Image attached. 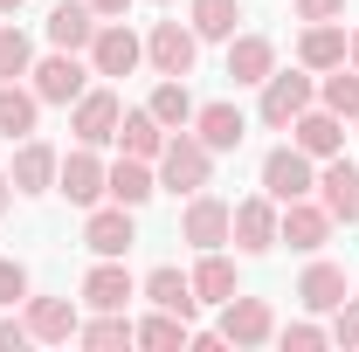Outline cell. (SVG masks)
<instances>
[{
    "label": "cell",
    "mask_w": 359,
    "mask_h": 352,
    "mask_svg": "<svg viewBox=\"0 0 359 352\" xmlns=\"http://www.w3.org/2000/svg\"><path fill=\"white\" fill-rule=\"evenodd\" d=\"M152 166H159V194H201V187L215 180V152L187 125V132H166V152H159Z\"/></svg>",
    "instance_id": "obj_1"
},
{
    "label": "cell",
    "mask_w": 359,
    "mask_h": 352,
    "mask_svg": "<svg viewBox=\"0 0 359 352\" xmlns=\"http://www.w3.org/2000/svg\"><path fill=\"white\" fill-rule=\"evenodd\" d=\"M311 104H318V76L297 62V69H269L263 76V104H256V111H263L269 132H290V118L311 111Z\"/></svg>",
    "instance_id": "obj_2"
},
{
    "label": "cell",
    "mask_w": 359,
    "mask_h": 352,
    "mask_svg": "<svg viewBox=\"0 0 359 352\" xmlns=\"http://www.w3.org/2000/svg\"><path fill=\"white\" fill-rule=\"evenodd\" d=\"M263 194L283 208V201H304V194H318V159L311 152H297V145H269L263 152Z\"/></svg>",
    "instance_id": "obj_3"
},
{
    "label": "cell",
    "mask_w": 359,
    "mask_h": 352,
    "mask_svg": "<svg viewBox=\"0 0 359 352\" xmlns=\"http://www.w3.org/2000/svg\"><path fill=\"white\" fill-rule=\"evenodd\" d=\"M90 76H97V69H90V55H69V48H55V55H42V62L28 69V90H35L42 104H62V111H69V104L90 90Z\"/></svg>",
    "instance_id": "obj_4"
},
{
    "label": "cell",
    "mask_w": 359,
    "mask_h": 352,
    "mask_svg": "<svg viewBox=\"0 0 359 352\" xmlns=\"http://www.w3.org/2000/svg\"><path fill=\"white\" fill-rule=\"evenodd\" d=\"M276 221H283V208H276L269 194H249V201H235V215H228V242H235L242 256H269V249H276Z\"/></svg>",
    "instance_id": "obj_5"
},
{
    "label": "cell",
    "mask_w": 359,
    "mask_h": 352,
    "mask_svg": "<svg viewBox=\"0 0 359 352\" xmlns=\"http://www.w3.org/2000/svg\"><path fill=\"white\" fill-rule=\"evenodd\" d=\"M138 242V208H118V201H97L83 215V249L90 256H132Z\"/></svg>",
    "instance_id": "obj_6"
},
{
    "label": "cell",
    "mask_w": 359,
    "mask_h": 352,
    "mask_svg": "<svg viewBox=\"0 0 359 352\" xmlns=\"http://www.w3.org/2000/svg\"><path fill=\"white\" fill-rule=\"evenodd\" d=\"M90 69L97 76H132L138 62H145V35H132L125 21H97V35H90Z\"/></svg>",
    "instance_id": "obj_7"
},
{
    "label": "cell",
    "mask_w": 359,
    "mask_h": 352,
    "mask_svg": "<svg viewBox=\"0 0 359 352\" xmlns=\"http://www.w3.org/2000/svg\"><path fill=\"white\" fill-rule=\"evenodd\" d=\"M118 118H125V97H118V90H83V97L69 104L76 145H118Z\"/></svg>",
    "instance_id": "obj_8"
},
{
    "label": "cell",
    "mask_w": 359,
    "mask_h": 352,
    "mask_svg": "<svg viewBox=\"0 0 359 352\" xmlns=\"http://www.w3.org/2000/svg\"><path fill=\"white\" fill-rule=\"evenodd\" d=\"M332 228H339V221L325 215V201H318V194H304V201H283V221H276V242H290L297 256H318V249L332 242Z\"/></svg>",
    "instance_id": "obj_9"
},
{
    "label": "cell",
    "mask_w": 359,
    "mask_h": 352,
    "mask_svg": "<svg viewBox=\"0 0 359 352\" xmlns=\"http://www.w3.org/2000/svg\"><path fill=\"white\" fill-rule=\"evenodd\" d=\"M215 332H222L228 346H269V339H276V311L263 304V297H242V290H235V297H228L222 304V318H215Z\"/></svg>",
    "instance_id": "obj_10"
},
{
    "label": "cell",
    "mask_w": 359,
    "mask_h": 352,
    "mask_svg": "<svg viewBox=\"0 0 359 352\" xmlns=\"http://www.w3.org/2000/svg\"><path fill=\"white\" fill-rule=\"evenodd\" d=\"M228 215H235V201L222 194H187V215H180V242H194V249H228Z\"/></svg>",
    "instance_id": "obj_11"
},
{
    "label": "cell",
    "mask_w": 359,
    "mask_h": 352,
    "mask_svg": "<svg viewBox=\"0 0 359 352\" xmlns=\"http://www.w3.org/2000/svg\"><path fill=\"white\" fill-rule=\"evenodd\" d=\"M194 55H201V35H194L187 21H152L145 62H152L159 76H194Z\"/></svg>",
    "instance_id": "obj_12"
},
{
    "label": "cell",
    "mask_w": 359,
    "mask_h": 352,
    "mask_svg": "<svg viewBox=\"0 0 359 352\" xmlns=\"http://www.w3.org/2000/svg\"><path fill=\"white\" fill-rule=\"evenodd\" d=\"M104 159H97V145H76V152H62V166H55V194L69 201V208H97L104 201Z\"/></svg>",
    "instance_id": "obj_13"
},
{
    "label": "cell",
    "mask_w": 359,
    "mask_h": 352,
    "mask_svg": "<svg viewBox=\"0 0 359 352\" xmlns=\"http://www.w3.org/2000/svg\"><path fill=\"white\" fill-rule=\"evenodd\" d=\"M76 297H83V311H125L138 297V276L125 269V256H97Z\"/></svg>",
    "instance_id": "obj_14"
},
{
    "label": "cell",
    "mask_w": 359,
    "mask_h": 352,
    "mask_svg": "<svg viewBox=\"0 0 359 352\" xmlns=\"http://www.w3.org/2000/svg\"><path fill=\"white\" fill-rule=\"evenodd\" d=\"M318 201H325L332 221H359V166L346 159V152L318 159Z\"/></svg>",
    "instance_id": "obj_15"
},
{
    "label": "cell",
    "mask_w": 359,
    "mask_h": 352,
    "mask_svg": "<svg viewBox=\"0 0 359 352\" xmlns=\"http://www.w3.org/2000/svg\"><path fill=\"white\" fill-rule=\"evenodd\" d=\"M55 166H62V152H55L48 138H21L7 180H14V194H55Z\"/></svg>",
    "instance_id": "obj_16"
},
{
    "label": "cell",
    "mask_w": 359,
    "mask_h": 352,
    "mask_svg": "<svg viewBox=\"0 0 359 352\" xmlns=\"http://www.w3.org/2000/svg\"><path fill=\"white\" fill-rule=\"evenodd\" d=\"M152 194H159V166H152V159H132V152H118L111 173H104V201H118V208H145Z\"/></svg>",
    "instance_id": "obj_17"
},
{
    "label": "cell",
    "mask_w": 359,
    "mask_h": 352,
    "mask_svg": "<svg viewBox=\"0 0 359 352\" xmlns=\"http://www.w3.org/2000/svg\"><path fill=\"white\" fill-rule=\"evenodd\" d=\"M76 325H83V304L76 297H35L28 290V332H35V346H69Z\"/></svg>",
    "instance_id": "obj_18"
},
{
    "label": "cell",
    "mask_w": 359,
    "mask_h": 352,
    "mask_svg": "<svg viewBox=\"0 0 359 352\" xmlns=\"http://www.w3.org/2000/svg\"><path fill=\"white\" fill-rule=\"evenodd\" d=\"M290 145H297V152H311V159H332V152H346V118H339V111H325V104H311V111H297V118H290Z\"/></svg>",
    "instance_id": "obj_19"
},
{
    "label": "cell",
    "mask_w": 359,
    "mask_h": 352,
    "mask_svg": "<svg viewBox=\"0 0 359 352\" xmlns=\"http://www.w3.org/2000/svg\"><path fill=\"white\" fill-rule=\"evenodd\" d=\"M269 69H276V42L235 28V35H228V76H235V90H263Z\"/></svg>",
    "instance_id": "obj_20"
},
{
    "label": "cell",
    "mask_w": 359,
    "mask_h": 352,
    "mask_svg": "<svg viewBox=\"0 0 359 352\" xmlns=\"http://www.w3.org/2000/svg\"><path fill=\"white\" fill-rule=\"evenodd\" d=\"M194 132H201V145L222 159V152H235V145L249 138V118H242V104L215 97V104H201V111H194Z\"/></svg>",
    "instance_id": "obj_21"
},
{
    "label": "cell",
    "mask_w": 359,
    "mask_h": 352,
    "mask_svg": "<svg viewBox=\"0 0 359 352\" xmlns=\"http://www.w3.org/2000/svg\"><path fill=\"white\" fill-rule=\"evenodd\" d=\"M138 297H145V304H159V311H173V318H187V325H194V311H201V297H194V276H187V269H173V263L145 269Z\"/></svg>",
    "instance_id": "obj_22"
},
{
    "label": "cell",
    "mask_w": 359,
    "mask_h": 352,
    "mask_svg": "<svg viewBox=\"0 0 359 352\" xmlns=\"http://www.w3.org/2000/svg\"><path fill=\"white\" fill-rule=\"evenodd\" d=\"M297 304L311 311V318H332V311L346 304V269L325 263V256H311V269L297 276Z\"/></svg>",
    "instance_id": "obj_23"
},
{
    "label": "cell",
    "mask_w": 359,
    "mask_h": 352,
    "mask_svg": "<svg viewBox=\"0 0 359 352\" xmlns=\"http://www.w3.org/2000/svg\"><path fill=\"white\" fill-rule=\"evenodd\" d=\"M297 62L325 76V69H339L346 62V21H304V35H297Z\"/></svg>",
    "instance_id": "obj_24"
},
{
    "label": "cell",
    "mask_w": 359,
    "mask_h": 352,
    "mask_svg": "<svg viewBox=\"0 0 359 352\" xmlns=\"http://www.w3.org/2000/svg\"><path fill=\"white\" fill-rule=\"evenodd\" d=\"M90 35H97V7H90V0H55V7H48V42L55 48L83 55Z\"/></svg>",
    "instance_id": "obj_25"
},
{
    "label": "cell",
    "mask_w": 359,
    "mask_h": 352,
    "mask_svg": "<svg viewBox=\"0 0 359 352\" xmlns=\"http://www.w3.org/2000/svg\"><path fill=\"white\" fill-rule=\"evenodd\" d=\"M118 152H132V159H159V152H166V125H159L145 104H125V118H118Z\"/></svg>",
    "instance_id": "obj_26"
},
{
    "label": "cell",
    "mask_w": 359,
    "mask_h": 352,
    "mask_svg": "<svg viewBox=\"0 0 359 352\" xmlns=\"http://www.w3.org/2000/svg\"><path fill=\"white\" fill-rule=\"evenodd\" d=\"M35 118H42V97L28 83H0V138L7 145H21V138H35Z\"/></svg>",
    "instance_id": "obj_27"
},
{
    "label": "cell",
    "mask_w": 359,
    "mask_h": 352,
    "mask_svg": "<svg viewBox=\"0 0 359 352\" xmlns=\"http://www.w3.org/2000/svg\"><path fill=\"white\" fill-rule=\"evenodd\" d=\"M145 111H152V118H159L166 132H187L201 104H194V90H187V76H159V83H152V97H145Z\"/></svg>",
    "instance_id": "obj_28"
},
{
    "label": "cell",
    "mask_w": 359,
    "mask_h": 352,
    "mask_svg": "<svg viewBox=\"0 0 359 352\" xmlns=\"http://www.w3.org/2000/svg\"><path fill=\"white\" fill-rule=\"evenodd\" d=\"M187 276H194V297H201V304H215V311L242 290V283H235V263H228L222 249H201V263L187 269Z\"/></svg>",
    "instance_id": "obj_29"
},
{
    "label": "cell",
    "mask_w": 359,
    "mask_h": 352,
    "mask_svg": "<svg viewBox=\"0 0 359 352\" xmlns=\"http://www.w3.org/2000/svg\"><path fill=\"white\" fill-rule=\"evenodd\" d=\"M187 28L201 42H228L242 28V0H187Z\"/></svg>",
    "instance_id": "obj_30"
},
{
    "label": "cell",
    "mask_w": 359,
    "mask_h": 352,
    "mask_svg": "<svg viewBox=\"0 0 359 352\" xmlns=\"http://www.w3.org/2000/svg\"><path fill=\"white\" fill-rule=\"evenodd\" d=\"M76 346L118 352V346H138V332H132V318H125V311H90L83 325H76Z\"/></svg>",
    "instance_id": "obj_31"
},
{
    "label": "cell",
    "mask_w": 359,
    "mask_h": 352,
    "mask_svg": "<svg viewBox=\"0 0 359 352\" xmlns=\"http://www.w3.org/2000/svg\"><path fill=\"white\" fill-rule=\"evenodd\" d=\"M132 332H138V346H145V352H180L194 325H187V318H173V311H159V304H152V311H145V318L132 325Z\"/></svg>",
    "instance_id": "obj_32"
},
{
    "label": "cell",
    "mask_w": 359,
    "mask_h": 352,
    "mask_svg": "<svg viewBox=\"0 0 359 352\" xmlns=\"http://www.w3.org/2000/svg\"><path fill=\"white\" fill-rule=\"evenodd\" d=\"M318 104H325V111H339L346 125L359 118V69H353V62H339V69H325V76H318Z\"/></svg>",
    "instance_id": "obj_33"
},
{
    "label": "cell",
    "mask_w": 359,
    "mask_h": 352,
    "mask_svg": "<svg viewBox=\"0 0 359 352\" xmlns=\"http://www.w3.org/2000/svg\"><path fill=\"white\" fill-rule=\"evenodd\" d=\"M28 69H35V42H28V35L14 28V14H7V21H0V83H21Z\"/></svg>",
    "instance_id": "obj_34"
},
{
    "label": "cell",
    "mask_w": 359,
    "mask_h": 352,
    "mask_svg": "<svg viewBox=\"0 0 359 352\" xmlns=\"http://www.w3.org/2000/svg\"><path fill=\"white\" fill-rule=\"evenodd\" d=\"M276 346H290V352H318V346H332V332H325L318 318H297V325H276Z\"/></svg>",
    "instance_id": "obj_35"
},
{
    "label": "cell",
    "mask_w": 359,
    "mask_h": 352,
    "mask_svg": "<svg viewBox=\"0 0 359 352\" xmlns=\"http://www.w3.org/2000/svg\"><path fill=\"white\" fill-rule=\"evenodd\" d=\"M28 304V263H14V256H0V311Z\"/></svg>",
    "instance_id": "obj_36"
},
{
    "label": "cell",
    "mask_w": 359,
    "mask_h": 352,
    "mask_svg": "<svg viewBox=\"0 0 359 352\" xmlns=\"http://www.w3.org/2000/svg\"><path fill=\"white\" fill-rule=\"evenodd\" d=\"M325 332H332V346L359 352V297H346V304L332 311V325H325Z\"/></svg>",
    "instance_id": "obj_37"
},
{
    "label": "cell",
    "mask_w": 359,
    "mask_h": 352,
    "mask_svg": "<svg viewBox=\"0 0 359 352\" xmlns=\"http://www.w3.org/2000/svg\"><path fill=\"white\" fill-rule=\"evenodd\" d=\"M21 346H35V332H28V318H0V352H21Z\"/></svg>",
    "instance_id": "obj_38"
},
{
    "label": "cell",
    "mask_w": 359,
    "mask_h": 352,
    "mask_svg": "<svg viewBox=\"0 0 359 352\" xmlns=\"http://www.w3.org/2000/svg\"><path fill=\"white\" fill-rule=\"evenodd\" d=\"M297 21H346V0H297Z\"/></svg>",
    "instance_id": "obj_39"
},
{
    "label": "cell",
    "mask_w": 359,
    "mask_h": 352,
    "mask_svg": "<svg viewBox=\"0 0 359 352\" xmlns=\"http://www.w3.org/2000/svg\"><path fill=\"white\" fill-rule=\"evenodd\" d=\"M90 7H97V21H125V7H132V0H90Z\"/></svg>",
    "instance_id": "obj_40"
},
{
    "label": "cell",
    "mask_w": 359,
    "mask_h": 352,
    "mask_svg": "<svg viewBox=\"0 0 359 352\" xmlns=\"http://www.w3.org/2000/svg\"><path fill=\"white\" fill-rule=\"evenodd\" d=\"M7 208H14V180L0 173V215H7Z\"/></svg>",
    "instance_id": "obj_41"
},
{
    "label": "cell",
    "mask_w": 359,
    "mask_h": 352,
    "mask_svg": "<svg viewBox=\"0 0 359 352\" xmlns=\"http://www.w3.org/2000/svg\"><path fill=\"white\" fill-rule=\"evenodd\" d=\"M346 62H353V69H359V28H353V35H346Z\"/></svg>",
    "instance_id": "obj_42"
},
{
    "label": "cell",
    "mask_w": 359,
    "mask_h": 352,
    "mask_svg": "<svg viewBox=\"0 0 359 352\" xmlns=\"http://www.w3.org/2000/svg\"><path fill=\"white\" fill-rule=\"evenodd\" d=\"M21 7H28V0H0V14H21Z\"/></svg>",
    "instance_id": "obj_43"
},
{
    "label": "cell",
    "mask_w": 359,
    "mask_h": 352,
    "mask_svg": "<svg viewBox=\"0 0 359 352\" xmlns=\"http://www.w3.org/2000/svg\"><path fill=\"white\" fill-rule=\"evenodd\" d=\"M159 7H166V0H159Z\"/></svg>",
    "instance_id": "obj_44"
}]
</instances>
